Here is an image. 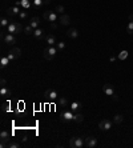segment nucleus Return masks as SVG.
Masks as SVG:
<instances>
[{
	"label": "nucleus",
	"mask_w": 133,
	"mask_h": 148,
	"mask_svg": "<svg viewBox=\"0 0 133 148\" xmlns=\"http://www.w3.org/2000/svg\"><path fill=\"white\" fill-rule=\"evenodd\" d=\"M1 39H3L4 43L9 44V46H12V44H15L16 42H17V38H16L15 35L8 33V32H3V31H1Z\"/></svg>",
	"instance_id": "nucleus-3"
},
{
	"label": "nucleus",
	"mask_w": 133,
	"mask_h": 148,
	"mask_svg": "<svg viewBox=\"0 0 133 148\" xmlns=\"http://www.w3.org/2000/svg\"><path fill=\"white\" fill-rule=\"evenodd\" d=\"M67 36L71 39H76V38H79V32H77L76 28H69L67 31Z\"/></svg>",
	"instance_id": "nucleus-18"
},
{
	"label": "nucleus",
	"mask_w": 133,
	"mask_h": 148,
	"mask_svg": "<svg viewBox=\"0 0 133 148\" xmlns=\"http://www.w3.org/2000/svg\"><path fill=\"white\" fill-rule=\"evenodd\" d=\"M9 25V23H8V19L7 17H1V20H0V27H1V31L5 32L7 31V27Z\"/></svg>",
	"instance_id": "nucleus-21"
},
{
	"label": "nucleus",
	"mask_w": 133,
	"mask_h": 148,
	"mask_svg": "<svg viewBox=\"0 0 133 148\" xmlns=\"http://www.w3.org/2000/svg\"><path fill=\"white\" fill-rule=\"evenodd\" d=\"M0 96H3V98H9L11 96V90L8 88V87H0Z\"/></svg>",
	"instance_id": "nucleus-19"
},
{
	"label": "nucleus",
	"mask_w": 133,
	"mask_h": 148,
	"mask_svg": "<svg viewBox=\"0 0 133 148\" xmlns=\"http://www.w3.org/2000/svg\"><path fill=\"white\" fill-rule=\"evenodd\" d=\"M83 145H85V139L79 136H75L69 140V147L72 148H83Z\"/></svg>",
	"instance_id": "nucleus-4"
},
{
	"label": "nucleus",
	"mask_w": 133,
	"mask_h": 148,
	"mask_svg": "<svg viewBox=\"0 0 133 148\" xmlns=\"http://www.w3.org/2000/svg\"><path fill=\"white\" fill-rule=\"evenodd\" d=\"M64 5H57L56 7V12H59V13H60V15H63V13H64Z\"/></svg>",
	"instance_id": "nucleus-35"
},
{
	"label": "nucleus",
	"mask_w": 133,
	"mask_h": 148,
	"mask_svg": "<svg viewBox=\"0 0 133 148\" xmlns=\"http://www.w3.org/2000/svg\"><path fill=\"white\" fill-rule=\"evenodd\" d=\"M23 31H24V29H23V27H21V24L17 23V21H11L9 25L7 27V32H8V33H12V35H15V36L20 35Z\"/></svg>",
	"instance_id": "nucleus-1"
},
{
	"label": "nucleus",
	"mask_w": 133,
	"mask_h": 148,
	"mask_svg": "<svg viewBox=\"0 0 133 148\" xmlns=\"http://www.w3.org/2000/svg\"><path fill=\"white\" fill-rule=\"evenodd\" d=\"M0 140H1V147H5V143H8V141L11 140V139H9V132H8V131H1V133H0Z\"/></svg>",
	"instance_id": "nucleus-12"
},
{
	"label": "nucleus",
	"mask_w": 133,
	"mask_h": 148,
	"mask_svg": "<svg viewBox=\"0 0 133 148\" xmlns=\"http://www.w3.org/2000/svg\"><path fill=\"white\" fill-rule=\"evenodd\" d=\"M20 55H21V50H20V48H13V50H11L8 52L7 56L11 62H15V60H17V59L20 58Z\"/></svg>",
	"instance_id": "nucleus-8"
},
{
	"label": "nucleus",
	"mask_w": 133,
	"mask_h": 148,
	"mask_svg": "<svg viewBox=\"0 0 133 148\" xmlns=\"http://www.w3.org/2000/svg\"><path fill=\"white\" fill-rule=\"evenodd\" d=\"M57 52H59V50L56 48V46H48V47L44 50V59L45 60H48V62H51V60H53V59L56 58Z\"/></svg>",
	"instance_id": "nucleus-2"
},
{
	"label": "nucleus",
	"mask_w": 133,
	"mask_h": 148,
	"mask_svg": "<svg viewBox=\"0 0 133 148\" xmlns=\"http://www.w3.org/2000/svg\"><path fill=\"white\" fill-rule=\"evenodd\" d=\"M57 101H59V105H60V107H67V105H68V100H67V98H59L57 99Z\"/></svg>",
	"instance_id": "nucleus-27"
},
{
	"label": "nucleus",
	"mask_w": 133,
	"mask_h": 148,
	"mask_svg": "<svg viewBox=\"0 0 133 148\" xmlns=\"http://www.w3.org/2000/svg\"><path fill=\"white\" fill-rule=\"evenodd\" d=\"M56 48L59 51H63V50H65V43L64 42H57V44H56Z\"/></svg>",
	"instance_id": "nucleus-33"
},
{
	"label": "nucleus",
	"mask_w": 133,
	"mask_h": 148,
	"mask_svg": "<svg viewBox=\"0 0 133 148\" xmlns=\"http://www.w3.org/2000/svg\"><path fill=\"white\" fill-rule=\"evenodd\" d=\"M69 108H71V111H73V112H80V109H81V103L80 101H72L71 103V105H69Z\"/></svg>",
	"instance_id": "nucleus-17"
},
{
	"label": "nucleus",
	"mask_w": 133,
	"mask_h": 148,
	"mask_svg": "<svg viewBox=\"0 0 133 148\" xmlns=\"http://www.w3.org/2000/svg\"><path fill=\"white\" fill-rule=\"evenodd\" d=\"M9 62H11V60L8 59V56H3V58L0 59V67H1V68L7 67L8 64H9Z\"/></svg>",
	"instance_id": "nucleus-25"
},
{
	"label": "nucleus",
	"mask_w": 133,
	"mask_h": 148,
	"mask_svg": "<svg viewBox=\"0 0 133 148\" xmlns=\"http://www.w3.org/2000/svg\"><path fill=\"white\" fill-rule=\"evenodd\" d=\"M75 119V112L73 111H64V112H61L60 115V120L63 123H69V121H72Z\"/></svg>",
	"instance_id": "nucleus-6"
},
{
	"label": "nucleus",
	"mask_w": 133,
	"mask_h": 148,
	"mask_svg": "<svg viewBox=\"0 0 133 148\" xmlns=\"http://www.w3.org/2000/svg\"><path fill=\"white\" fill-rule=\"evenodd\" d=\"M15 5L20 7L21 9H29V8H33V5H32V0H16Z\"/></svg>",
	"instance_id": "nucleus-9"
},
{
	"label": "nucleus",
	"mask_w": 133,
	"mask_h": 148,
	"mask_svg": "<svg viewBox=\"0 0 133 148\" xmlns=\"http://www.w3.org/2000/svg\"><path fill=\"white\" fill-rule=\"evenodd\" d=\"M103 91L105 92L108 96H112L113 98L114 95V90H113V87H112V84H109V83H106V84H104V87H103Z\"/></svg>",
	"instance_id": "nucleus-13"
},
{
	"label": "nucleus",
	"mask_w": 133,
	"mask_h": 148,
	"mask_svg": "<svg viewBox=\"0 0 133 148\" xmlns=\"http://www.w3.org/2000/svg\"><path fill=\"white\" fill-rule=\"evenodd\" d=\"M112 125H113V121L112 120H108V119H104L99 123V128L103 129V131H109L112 128Z\"/></svg>",
	"instance_id": "nucleus-10"
},
{
	"label": "nucleus",
	"mask_w": 133,
	"mask_h": 148,
	"mask_svg": "<svg viewBox=\"0 0 133 148\" xmlns=\"http://www.w3.org/2000/svg\"><path fill=\"white\" fill-rule=\"evenodd\" d=\"M44 96H45V99L48 101H51V103H53V101H56L57 99H59V94H57V91L53 90V88L47 90L45 94H44Z\"/></svg>",
	"instance_id": "nucleus-5"
},
{
	"label": "nucleus",
	"mask_w": 133,
	"mask_h": 148,
	"mask_svg": "<svg viewBox=\"0 0 133 148\" xmlns=\"http://www.w3.org/2000/svg\"><path fill=\"white\" fill-rule=\"evenodd\" d=\"M32 5L35 9H39L40 7L44 5V0H32Z\"/></svg>",
	"instance_id": "nucleus-24"
},
{
	"label": "nucleus",
	"mask_w": 133,
	"mask_h": 148,
	"mask_svg": "<svg viewBox=\"0 0 133 148\" xmlns=\"http://www.w3.org/2000/svg\"><path fill=\"white\" fill-rule=\"evenodd\" d=\"M59 21H60L61 25H69V23H71V17H69L68 15L63 13V15L59 16Z\"/></svg>",
	"instance_id": "nucleus-15"
},
{
	"label": "nucleus",
	"mask_w": 133,
	"mask_h": 148,
	"mask_svg": "<svg viewBox=\"0 0 133 148\" xmlns=\"http://www.w3.org/2000/svg\"><path fill=\"white\" fill-rule=\"evenodd\" d=\"M129 20H133V15H130V16H129Z\"/></svg>",
	"instance_id": "nucleus-38"
},
{
	"label": "nucleus",
	"mask_w": 133,
	"mask_h": 148,
	"mask_svg": "<svg viewBox=\"0 0 133 148\" xmlns=\"http://www.w3.org/2000/svg\"><path fill=\"white\" fill-rule=\"evenodd\" d=\"M45 42H47L48 46H56L57 44V40H56V38H55L53 35H47L45 36Z\"/></svg>",
	"instance_id": "nucleus-20"
},
{
	"label": "nucleus",
	"mask_w": 133,
	"mask_h": 148,
	"mask_svg": "<svg viewBox=\"0 0 133 148\" xmlns=\"http://www.w3.org/2000/svg\"><path fill=\"white\" fill-rule=\"evenodd\" d=\"M33 32H35V29L32 27H31V25H27L25 28H24V33H25V35H33Z\"/></svg>",
	"instance_id": "nucleus-29"
},
{
	"label": "nucleus",
	"mask_w": 133,
	"mask_h": 148,
	"mask_svg": "<svg viewBox=\"0 0 133 148\" xmlns=\"http://www.w3.org/2000/svg\"><path fill=\"white\" fill-rule=\"evenodd\" d=\"M20 12H21V8L20 7H17V5H13V7H9L8 8V11H7V13H8V16H16V15H19Z\"/></svg>",
	"instance_id": "nucleus-14"
},
{
	"label": "nucleus",
	"mask_w": 133,
	"mask_h": 148,
	"mask_svg": "<svg viewBox=\"0 0 133 148\" xmlns=\"http://www.w3.org/2000/svg\"><path fill=\"white\" fill-rule=\"evenodd\" d=\"M85 145H87L88 148H96L97 147V139L93 136L85 137Z\"/></svg>",
	"instance_id": "nucleus-11"
},
{
	"label": "nucleus",
	"mask_w": 133,
	"mask_h": 148,
	"mask_svg": "<svg viewBox=\"0 0 133 148\" xmlns=\"http://www.w3.org/2000/svg\"><path fill=\"white\" fill-rule=\"evenodd\" d=\"M35 39H43V38H45V33H44V29L43 28H36L33 32V35H32Z\"/></svg>",
	"instance_id": "nucleus-16"
},
{
	"label": "nucleus",
	"mask_w": 133,
	"mask_h": 148,
	"mask_svg": "<svg viewBox=\"0 0 133 148\" xmlns=\"http://www.w3.org/2000/svg\"><path fill=\"white\" fill-rule=\"evenodd\" d=\"M43 17H44L47 21H51V23H55V21L59 20V16H57L56 11H45L44 15H43Z\"/></svg>",
	"instance_id": "nucleus-7"
},
{
	"label": "nucleus",
	"mask_w": 133,
	"mask_h": 148,
	"mask_svg": "<svg viewBox=\"0 0 133 148\" xmlns=\"http://www.w3.org/2000/svg\"><path fill=\"white\" fill-rule=\"evenodd\" d=\"M17 16H19L20 20H27V19H28V13H27L25 9H21V12H20Z\"/></svg>",
	"instance_id": "nucleus-31"
},
{
	"label": "nucleus",
	"mask_w": 133,
	"mask_h": 148,
	"mask_svg": "<svg viewBox=\"0 0 133 148\" xmlns=\"http://www.w3.org/2000/svg\"><path fill=\"white\" fill-rule=\"evenodd\" d=\"M51 3V0H44V4H49Z\"/></svg>",
	"instance_id": "nucleus-37"
},
{
	"label": "nucleus",
	"mask_w": 133,
	"mask_h": 148,
	"mask_svg": "<svg viewBox=\"0 0 133 148\" xmlns=\"http://www.w3.org/2000/svg\"><path fill=\"white\" fill-rule=\"evenodd\" d=\"M5 147H8V148H19L20 147V144L19 143H16V141H12V140H9L5 144Z\"/></svg>",
	"instance_id": "nucleus-28"
},
{
	"label": "nucleus",
	"mask_w": 133,
	"mask_h": 148,
	"mask_svg": "<svg viewBox=\"0 0 133 148\" xmlns=\"http://www.w3.org/2000/svg\"><path fill=\"white\" fill-rule=\"evenodd\" d=\"M39 24H40V19H39V17H32V19L29 20V25L33 28V29L39 28Z\"/></svg>",
	"instance_id": "nucleus-22"
},
{
	"label": "nucleus",
	"mask_w": 133,
	"mask_h": 148,
	"mask_svg": "<svg viewBox=\"0 0 133 148\" xmlns=\"http://www.w3.org/2000/svg\"><path fill=\"white\" fill-rule=\"evenodd\" d=\"M126 32H128L129 35L133 33V20H130L129 23H128V25H126Z\"/></svg>",
	"instance_id": "nucleus-32"
},
{
	"label": "nucleus",
	"mask_w": 133,
	"mask_h": 148,
	"mask_svg": "<svg viewBox=\"0 0 133 148\" xmlns=\"http://www.w3.org/2000/svg\"><path fill=\"white\" fill-rule=\"evenodd\" d=\"M126 58H128V51H121V52L118 54V56H117L118 60H125Z\"/></svg>",
	"instance_id": "nucleus-30"
},
{
	"label": "nucleus",
	"mask_w": 133,
	"mask_h": 148,
	"mask_svg": "<svg viewBox=\"0 0 133 148\" xmlns=\"http://www.w3.org/2000/svg\"><path fill=\"white\" fill-rule=\"evenodd\" d=\"M8 109H9V103H8V101H4L3 104H1V111H3V112H7Z\"/></svg>",
	"instance_id": "nucleus-34"
},
{
	"label": "nucleus",
	"mask_w": 133,
	"mask_h": 148,
	"mask_svg": "<svg viewBox=\"0 0 133 148\" xmlns=\"http://www.w3.org/2000/svg\"><path fill=\"white\" fill-rule=\"evenodd\" d=\"M122 120H124V116H122L121 113L114 115V117H113V123H114V124H121Z\"/></svg>",
	"instance_id": "nucleus-23"
},
{
	"label": "nucleus",
	"mask_w": 133,
	"mask_h": 148,
	"mask_svg": "<svg viewBox=\"0 0 133 148\" xmlns=\"http://www.w3.org/2000/svg\"><path fill=\"white\" fill-rule=\"evenodd\" d=\"M73 121H76V123H83V121H84L83 113H80V112L75 113V119H73Z\"/></svg>",
	"instance_id": "nucleus-26"
},
{
	"label": "nucleus",
	"mask_w": 133,
	"mask_h": 148,
	"mask_svg": "<svg viewBox=\"0 0 133 148\" xmlns=\"http://www.w3.org/2000/svg\"><path fill=\"white\" fill-rule=\"evenodd\" d=\"M5 84H7V82H5V79L1 78V80H0V86H1V87H5Z\"/></svg>",
	"instance_id": "nucleus-36"
}]
</instances>
